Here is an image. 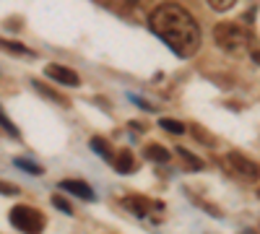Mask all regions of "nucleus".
I'll use <instances>...</instances> for the list:
<instances>
[{"label": "nucleus", "instance_id": "obj_13", "mask_svg": "<svg viewBox=\"0 0 260 234\" xmlns=\"http://www.w3.org/2000/svg\"><path fill=\"white\" fill-rule=\"evenodd\" d=\"M0 50H8V52H13V55H34L29 47H24V45H18V42H8V39H0Z\"/></svg>", "mask_w": 260, "mask_h": 234}, {"label": "nucleus", "instance_id": "obj_7", "mask_svg": "<svg viewBox=\"0 0 260 234\" xmlns=\"http://www.w3.org/2000/svg\"><path fill=\"white\" fill-rule=\"evenodd\" d=\"M45 73L52 78V81H57V83H62V86H78L81 83V78H78V73L76 71H71V68H65V65H57V62H50V65L45 68Z\"/></svg>", "mask_w": 260, "mask_h": 234}, {"label": "nucleus", "instance_id": "obj_10", "mask_svg": "<svg viewBox=\"0 0 260 234\" xmlns=\"http://www.w3.org/2000/svg\"><path fill=\"white\" fill-rule=\"evenodd\" d=\"M143 156H146V159H151V161H161V164H167V161H169V151H167L164 146H159V143L146 146V148H143Z\"/></svg>", "mask_w": 260, "mask_h": 234}, {"label": "nucleus", "instance_id": "obj_19", "mask_svg": "<svg viewBox=\"0 0 260 234\" xmlns=\"http://www.w3.org/2000/svg\"><path fill=\"white\" fill-rule=\"evenodd\" d=\"M208 3H211L216 11H226V8L234 6V0H208Z\"/></svg>", "mask_w": 260, "mask_h": 234}, {"label": "nucleus", "instance_id": "obj_11", "mask_svg": "<svg viewBox=\"0 0 260 234\" xmlns=\"http://www.w3.org/2000/svg\"><path fill=\"white\" fill-rule=\"evenodd\" d=\"M177 154H180V156L185 159V166L190 169V172H201V169L206 166V164H203V161H201L198 156H195V154H190L185 146H177Z\"/></svg>", "mask_w": 260, "mask_h": 234}, {"label": "nucleus", "instance_id": "obj_17", "mask_svg": "<svg viewBox=\"0 0 260 234\" xmlns=\"http://www.w3.org/2000/svg\"><path fill=\"white\" fill-rule=\"evenodd\" d=\"M0 127H3V130L8 133V136H13V138H18V130H16V125L6 117V112L3 110H0Z\"/></svg>", "mask_w": 260, "mask_h": 234}, {"label": "nucleus", "instance_id": "obj_8", "mask_svg": "<svg viewBox=\"0 0 260 234\" xmlns=\"http://www.w3.org/2000/svg\"><path fill=\"white\" fill-rule=\"evenodd\" d=\"M60 187L65 190V193L76 195V198H83V200H96L94 190L89 187V182H83V180H60Z\"/></svg>", "mask_w": 260, "mask_h": 234}, {"label": "nucleus", "instance_id": "obj_1", "mask_svg": "<svg viewBox=\"0 0 260 234\" xmlns=\"http://www.w3.org/2000/svg\"><path fill=\"white\" fill-rule=\"evenodd\" d=\"M148 29L180 57H190L201 47V29H198V24H195V18L177 3L156 6L154 11H151V16H148Z\"/></svg>", "mask_w": 260, "mask_h": 234}, {"label": "nucleus", "instance_id": "obj_14", "mask_svg": "<svg viewBox=\"0 0 260 234\" xmlns=\"http://www.w3.org/2000/svg\"><path fill=\"white\" fill-rule=\"evenodd\" d=\"M13 164H16L18 169H24V172H29V175H42V172H45V166L34 164L31 159H21V156H18V159H16Z\"/></svg>", "mask_w": 260, "mask_h": 234}, {"label": "nucleus", "instance_id": "obj_16", "mask_svg": "<svg viewBox=\"0 0 260 234\" xmlns=\"http://www.w3.org/2000/svg\"><path fill=\"white\" fill-rule=\"evenodd\" d=\"M34 89H37L39 94H45L47 99H52V102H57V104H65V102H68V99H62L60 94H55L52 89H47V86H45V83H42V81H34Z\"/></svg>", "mask_w": 260, "mask_h": 234}, {"label": "nucleus", "instance_id": "obj_5", "mask_svg": "<svg viewBox=\"0 0 260 234\" xmlns=\"http://www.w3.org/2000/svg\"><path fill=\"white\" fill-rule=\"evenodd\" d=\"M104 6L120 18H146L151 16L148 8L154 6V0H107Z\"/></svg>", "mask_w": 260, "mask_h": 234}, {"label": "nucleus", "instance_id": "obj_18", "mask_svg": "<svg viewBox=\"0 0 260 234\" xmlns=\"http://www.w3.org/2000/svg\"><path fill=\"white\" fill-rule=\"evenodd\" d=\"M52 206H55V208H60L62 214H73V206H71L68 200H65V198H60V195H52Z\"/></svg>", "mask_w": 260, "mask_h": 234}, {"label": "nucleus", "instance_id": "obj_21", "mask_svg": "<svg viewBox=\"0 0 260 234\" xmlns=\"http://www.w3.org/2000/svg\"><path fill=\"white\" fill-rule=\"evenodd\" d=\"M252 60H255L257 65H260V50H255V52H252Z\"/></svg>", "mask_w": 260, "mask_h": 234}, {"label": "nucleus", "instance_id": "obj_6", "mask_svg": "<svg viewBox=\"0 0 260 234\" xmlns=\"http://www.w3.org/2000/svg\"><path fill=\"white\" fill-rule=\"evenodd\" d=\"M122 206L130 211V214H136L138 219H148L151 214L159 219V216H161V211H164L161 203H151V200L143 198V195H127V198H122Z\"/></svg>", "mask_w": 260, "mask_h": 234}, {"label": "nucleus", "instance_id": "obj_9", "mask_svg": "<svg viewBox=\"0 0 260 234\" xmlns=\"http://www.w3.org/2000/svg\"><path fill=\"white\" fill-rule=\"evenodd\" d=\"M112 166H115V172H117V175H133L136 169H138V164H136L133 154H130L127 148H122V151H115Z\"/></svg>", "mask_w": 260, "mask_h": 234}, {"label": "nucleus", "instance_id": "obj_15", "mask_svg": "<svg viewBox=\"0 0 260 234\" xmlns=\"http://www.w3.org/2000/svg\"><path fill=\"white\" fill-rule=\"evenodd\" d=\"M159 125L164 127V130L175 133V136H182V133H185V125H182L180 120H172V117H161V120H159Z\"/></svg>", "mask_w": 260, "mask_h": 234}, {"label": "nucleus", "instance_id": "obj_4", "mask_svg": "<svg viewBox=\"0 0 260 234\" xmlns=\"http://www.w3.org/2000/svg\"><path fill=\"white\" fill-rule=\"evenodd\" d=\"M224 164H226V169H229L234 177H240V180H245V182L260 180V164H255L252 159H247V156L240 154V151H229V154L224 156Z\"/></svg>", "mask_w": 260, "mask_h": 234}, {"label": "nucleus", "instance_id": "obj_2", "mask_svg": "<svg viewBox=\"0 0 260 234\" xmlns=\"http://www.w3.org/2000/svg\"><path fill=\"white\" fill-rule=\"evenodd\" d=\"M213 39H216V45H219L224 52L240 55V52H245L247 42H250V31L245 26H240V24H229V21H224V24H216Z\"/></svg>", "mask_w": 260, "mask_h": 234}, {"label": "nucleus", "instance_id": "obj_20", "mask_svg": "<svg viewBox=\"0 0 260 234\" xmlns=\"http://www.w3.org/2000/svg\"><path fill=\"white\" fill-rule=\"evenodd\" d=\"M0 193H3V195H16L18 190L13 185H8V182H0Z\"/></svg>", "mask_w": 260, "mask_h": 234}, {"label": "nucleus", "instance_id": "obj_3", "mask_svg": "<svg viewBox=\"0 0 260 234\" xmlns=\"http://www.w3.org/2000/svg\"><path fill=\"white\" fill-rule=\"evenodd\" d=\"M8 219L18 231H24V234H42L45 231V216L31 206H13Z\"/></svg>", "mask_w": 260, "mask_h": 234}, {"label": "nucleus", "instance_id": "obj_12", "mask_svg": "<svg viewBox=\"0 0 260 234\" xmlns=\"http://www.w3.org/2000/svg\"><path fill=\"white\" fill-rule=\"evenodd\" d=\"M91 148H94V151H96V154H99L102 159H107V161H112V159H115V151H112V146L107 143L104 138H99V136H96V138H91Z\"/></svg>", "mask_w": 260, "mask_h": 234}]
</instances>
